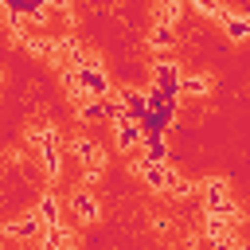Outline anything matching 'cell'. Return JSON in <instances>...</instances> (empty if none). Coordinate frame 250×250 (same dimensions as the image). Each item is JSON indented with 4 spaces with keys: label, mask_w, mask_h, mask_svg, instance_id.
<instances>
[{
    "label": "cell",
    "mask_w": 250,
    "mask_h": 250,
    "mask_svg": "<svg viewBox=\"0 0 250 250\" xmlns=\"http://www.w3.org/2000/svg\"><path fill=\"white\" fill-rule=\"evenodd\" d=\"M211 250H234V242H230V238H223V242H211Z\"/></svg>",
    "instance_id": "d6986e66"
},
{
    "label": "cell",
    "mask_w": 250,
    "mask_h": 250,
    "mask_svg": "<svg viewBox=\"0 0 250 250\" xmlns=\"http://www.w3.org/2000/svg\"><path fill=\"white\" fill-rule=\"evenodd\" d=\"M152 90H160L168 98H180V66L176 62H156L152 66Z\"/></svg>",
    "instance_id": "277c9868"
},
{
    "label": "cell",
    "mask_w": 250,
    "mask_h": 250,
    "mask_svg": "<svg viewBox=\"0 0 250 250\" xmlns=\"http://www.w3.org/2000/svg\"><path fill=\"white\" fill-rule=\"evenodd\" d=\"M39 4H43V8H62L66 0H39Z\"/></svg>",
    "instance_id": "ffe728a7"
},
{
    "label": "cell",
    "mask_w": 250,
    "mask_h": 250,
    "mask_svg": "<svg viewBox=\"0 0 250 250\" xmlns=\"http://www.w3.org/2000/svg\"><path fill=\"white\" fill-rule=\"evenodd\" d=\"M74 156L82 160L86 172H102V168H105V148H102L98 141H90V137H78V141H74Z\"/></svg>",
    "instance_id": "5b68a950"
},
{
    "label": "cell",
    "mask_w": 250,
    "mask_h": 250,
    "mask_svg": "<svg viewBox=\"0 0 250 250\" xmlns=\"http://www.w3.org/2000/svg\"><path fill=\"white\" fill-rule=\"evenodd\" d=\"M141 141H145V133H141V125H137V121H129V117L113 121V145H117L121 152H133V148H141Z\"/></svg>",
    "instance_id": "8992f818"
},
{
    "label": "cell",
    "mask_w": 250,
    "mask_h": 250,
    "mask_svg": "<svg viewBox=\"0 0 250 250\" xmlns=\"http://www.w3.org/2000/svg\"><path fill=\"white\" fill-rule=\"evenodd\" d=\"M234 250H250V246H246V242H234Z\"/></svg>",
    "instance_id": "44dd1931"
},
{
    "label": "cell",
    "mask_w": 250,
    "mask_h": 250,
    "mask_svg": "<svg viewBox=\"0 0 250 250\" xmlns=\"http://www.w3.org/2000/svg\"><path fill=\"white\" fill-rule=\"evenodd\" d=\"M191 191H195V184H191V180H184V176L172 184V195H191Z\"/></svg>",
    "instance_id": "2e32d148"
},
{
    "label": "cell",
    "mask_w": 250,
    "mask_h": 250,
    "mask_svg": "<svg viewBox=\"0 0 250 250\" xmlns=\"http://www.w3.org/2000/svg\"><path fill=\"white\" fill-rule=\"evenodd\" d=\"M70 211H74L78 223H94V219H98V199H94V191H90V188H78V191L70 195Z\"/></svg>",
    "instance_id": "9c48e42d"
},
{
    "label": "cell",
    "mask_w": 250,
    "mask_h": 250,
    "mask_svg": "<svg viewBox=\"0 0 250 250\" xmlns=\"http://www.w3.org/2000/svg\"><path fill=\"white\" fill-rule=\"evenodd\" d=\"M242 20H246V31H250V12H242Z\"/></svg>",
    "instance_id": "7402d4cb"
},
{
    "label": "cell",
    "mask_w": 250,
    "mask_h": 250,
    "mask_svg": "<svg viewBox=\"0 0 250 250\" xmlns=\"http://www.w3.org/2000/svg\"><path fill=\"white\" fill-rule=\"evenodd\" d=\"M148 43H152V47H172V43H176V35H172V27L156 23V27H152V35H148Z\"/></svg>",
    "instance_id": "9a60e30c"
},
{
    "label": "cell",
    "mask_w": 250,
    "mask_h": 250,
    "mask_svg": "<svg viewBox=\"0 0 250 250\" xmlns=\"http://www.w3.org/2000/svg\"><path fill=\"white\" fill-rule=\"evenodd\" d=\"M180 0H156V23H164V27H176V20H180Z\"/></svg>",
    "instance_id": "4fadbf2b"
},
{
    "label": "cell",
    "mask_w": 250,
    "mask_h": 250,
    "mask_svg": "<svg viewBox=\"0 0 250 250\" xmlns=\"http://www.w3.org/2000/svg\"><path fill=\"white\" fill-rule=\"evenodd\" d=\"M203 230H207L211 242H223V238H230V219H227V215H207Z\"/></svg>",
    "instance_id": "7c38bea8"
},
{
    "label": "cell",
    "mask_w": 250,
    "mask_h": 250,
    "mask_svg": "<svg viewBox=\"0 0 250 250\" xmlns=\"http://www.w3.org/2000/svg\"><path fill=\"white\" fill-rule=\"evenodd\" d=\"M133 172H137L152 191H172V184L180 180V172H176L172 164H156V160H145V156L133 160Z\"/></svg>",
    "instance_id": "6da1fadb"
},
{
    "label": "cell",
    "mask_w": 250,
    "mask_h": 250,
    "mask_svg": "<svg viewBox=\"0 0 250 250\" xmlns=\"http://www.w3.org/2000/svg\"><path fill=\"white\" fill-rule=\"evenodd\" d=\"M211 20L227 31V39H230V43H242V39L250 35V31H246V20H242V16H234V12H230V8H223V4H219V12H215Z\"/></svg>",
    "instance_id": "52a82bcc"
},
{
    "label": "cell",
    "mask_w": 250,
    "mask_h": 250,
    "mask_svg": "<svg viewBox=\"0 0 250 250\" xmlns=\"http://www.w3.org/2000/svg\"><path fill=\"white\" fill-rule=\"evenodd\" d=\"M35 211H39V219H43L47 227H62V219H59V199H55V195H43Z\"/></svg>",
    "instance_id": "5bb4252c"
},
{
    "label": "cell",
    "mask_w": 250,
    "mask_h": 250,
    "mask_svg": "<svg viewBox=\"0 0 250 250\" xmlns=\"http://www.w3.org/2000/svg\"><path fill=\"white\" fill-rule=\"evenodd\" d=\"M43 230H47V223L39 219V211H27V215H20V219H8V223H4V234H8V238H16V242H39V238H43Z\"/></svg>",
    "instance_id": "7a4b0ae2"
},
{
    "label": "cell",
    "mask_w": 250,
    "mask_h": 250,
    "mask_svg": "<svg viewBox=\"0 0 250 250\" xmlns=\"http://www.w3.org/2000/svg\"><path fill=\"white\" fill-rule=\"evenodd\" d=\"M188 4H191V8H199L203 16H215V12H219V4H215V0H188Z\"/></svg>",
    "instance_id": "e0dca14e"
},
{
    "label": "cell",
    "mask_w": 250,
    "mask_h": 250,
    "mask_svg": "<svg viewBox=\"0 0 250 250\" xmlns=\"http://www.w3.org/2000/svg\"><path fill=\"white\" fill-rule=\"evenodd\" d=\"M141 156L145 160H156V164H168V141H164V133H148L145 141H141Z\"/></svg>",
    "instance_id": "30bf717a"
},
{
    "label": "cell",
    "mask_w": 250,
    "mask_h": 250,
    "mask_svg": "<svg viewBox=\"0 0 250 250\" xmlns=\"http://www.w3.org/2000/svg\"><path fill=\"white\" fill-rule=\"evenodd\" d=\"M211 90V78L207 74H180V94H188V98H203Z\"/></svg>",
    "instance_id": "8fae6325"
},
{
    "label": "cell",
    "mask_w": 250,
    "mask_h": 250,
    "mask_svg": "<svg viewBox=\"0 0 250 250\" xmlns=\"http://www.w3.org/2000/svg\"><path fill=\"white\" fill-rule=\"evenodd\" d=\"M23 4H27V0H0L4 12H23Z\"/></svg>",
    "instance_id": "ac0fdd59"
},
{
    "label": "cell",
    "mask_w": 250,
    "mask_h": 250,
    "mask_svg": "<svg viewBox=\"0 0 250 250\" xmlns=\"http://www.w3.org/2000/svg\"><path fill=\"white\" fill-rule=\"evenodd\" d=\"M78 82H82L86 98H109V94H113V82H109V74L102 70L98 59H94L90 66H78Z\"/></svg>",
    "instance_id": "3957f363"
},
{
    "label": "cell",
    "mask_w": 250,
    "mask_h": 250,
    "mask_svg": "<svg viewBox=\"0 0 250 250\" xmlns=\"http://www.w3.org/2000/svg\"><path fill=\"white\" fill-rule=\"evenodd\" d=\"M117 98H121V109H125V117L141 125V117L148 113V98H145V90L129 86V90H117Z\"/></svg>",
    "instance_id": "ba28073f"
}]
</instances>
